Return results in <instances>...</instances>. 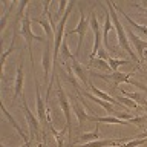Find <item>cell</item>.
<instances>
[{
  "label": "cell",
  "mask_w": 147,
  "mask_h": 147,
  "mask_svg": "<svg viewBox=\"0 0 147 147\" xmlns=\"http://www.w3.org/2000/svg\"><path fill=\"white\" fill-rule=\"evenodd\" d=\"M106 6H107V11H109V14H110V20H112V23H113V26H115V31H117V37H118V43H119V46L126 51V52L130 55V58L132 60H135L136 61V64H138V67H140V64H141V61H140V58L135 55V52L132 51V48H130V45H129V37H127V32H126V29L123 28V25H121V22L118 20V16H117V9H115V3L113 2H110V0H107L106 2Z\"/></svg>",
  "instance_id": "obj_1"
},
{
  "label": "cell",
  "mask_w": 147,
  "mask_h": 147,
  "mask_svg": "<svg viewBox=\"0 0 147 147\" xmlns=\"http://www.w3.org/2000/svg\"><path fill=\"white\" fill-rule=\"evenodd\" d=\"M22 35L25 37L26 40V46H28V51H29V58H31V64H32V71H34V55H32V40H37V41H41V43L46 45V40L43 37H38L35 35L31 29V18H29V14H25L22 20Z\"/></svg>",
  "instance_id": "obj_2"
},
{
  "label": "cell",
  "mask_w": 147,
  "mask_h": 147,
  "mask_svg": "<svg viewBox=\"0 0 147 147\" xmlns=\"http://www.w3.org/2000/svg\"><path fill=\"white\" fill-rule=\"evenodd\" d=\"M57 98H58L60 107H61L63 113H64V119H66V126H64V129H66V130H69V133L72 135V123H71V121H72V113H71V104H69L67 95L64 94L60 80H57Z\"/></svg>",
  "instance_id": "obj_3"
},
{
  "label": "cell",
  "mask_w": 147,
  "mask_h": 147,
  "mask_svg": "<svg viewBox=\"0 0 147 147\" xmlns=\"http://www.w3.org/2000/svg\"><path fill=\"white\" fill-rule=\"evenodd\" d=\"M87 26H89V22H87L86 18V14L83 12V9H80V23H78L77 28H74V29L67 31L64 37L67 35H72V34H78V45H77V51H75V57H78L81 52V48H83V41H84V37H86V31H87Z\"/></svg>",
  "instance_id": "obj_4"
},
{
  "label": "cell",
  "mask_w": 147,
  "mask_h": 147,
  "mask_svg": "<svg viewBox=\"0 0 147 147\" xmlns=\"http://www.w3.org/2000/svg\"><path fill=\"white\" fill-rule=\"evenodd\" d=\"M22 107H23V110H25V117H26L28 126H29L31 140H35V138H37V141H38V140H40V135H41V132H40V119L29 110V107H28V103L25 101V98L22 100Z\"/></svg>",
  "instance_id": "obj_5"
},
{
  "label": "cell",
  "mask_w": 147,
  "mask_h": 147,
  "mask_svg": "<svg viewBox=\"0 0 147 147\" xmlns=\"http://www.w3.org/2000/svg\"><path fill=\"white\" fill-rule=\"evenodd\" d=\"M89 26L92 28V31H94V37H95V40H94V48H92V52H90V57H89V60H92V58L96 57L98 51L103 48V46H101V43H103V32H101V29H100V23H98V18H96L95 12H90Z\"/></svg>",
  "instance_id": "obj_6"
},
{
  "label": "cell",
  "mask_w": 147,
  "mask_h": 147,
  "mask_svg": "<svg viewBox=\"0 0 147 147\" xmlns=\"http://www.w3.org/2000/svg\"><path fill=\"white\" fill-rule=\"evenodd\" d=\"M35 83V107H37V117L40 119V124H46L48 126V119H46V115H48V107H46V101L41 98L40 95V87H38V81L37 78H34Z\"/></svg>",
  "instance_id": "obj_7"
},
{
  "label": "cell",
  "mask_w": 147,
  "mask_h": 147,
  "mask_svg": "<svg viewBox=\"0 0 147 147\" xmlns=\"http://www.w3.org/2000/svg\"><path fill=\"white\" fill-rule=\"evenodd\" d=\"M92 75H96L100 78H103L106 81H112L113 86H118L121 83H129L132 74H121V72H110V74H98V72H89Z\"/></svg>",
  "instance_id": "obj_8"
},
{
  "label": "cell",
  "mask_w": 147,
  "mask_h": 147,
  "mask_svg": "<svg viewBox=\"0 0 147 147\" xmlns=\"http://www.w3.org/2000/svg\"><path fill=\"white\" fill-rule=\"evenodd\" d=\"M51 57H54V48L49 45V41H46V46L43 49V57H41V64H43V71H45V81L48 84V75H49V69L52 67V61ZM49 86V84H48Z\"/></svg>",
  "instance_id": "obj_9"
},
{
  "label": "cell",
  "mask_w": 147,
  "mask_h": 147,
  "mask_svg": "<svg viewBox=\"0 0 147 147\" xmlns=\"http://www.w3.org/2000/svg\"><path fill=\"white\" fill-rule=\"evenodd\" d=\"M126 32H127V37L132 41V45L135 46V49H136V57L140 58V61H141V60H144V52H146V49H147V40L146 41L141 40L138 35L133 34L132 29H127Z\"/></svg>",
  "instance_id": "obj_10"
},
{
  "label": "cell",
  "mask_w": 147,
  "mask_h": 147,
  "mask_svg": "<svg viewBox=\"0 0 147 147\" xmlns=\"http://www.w3.org/2000/svg\"><path fill=\"white\" fill-rule=\"evenodd\" d=\"M67 72H74V75H75L78 80H80L83 84H89V77L86 75V71L83 69V66L80 63H78V60H77V57L74 58V60H71V66H69V69H67Z\"/></svg>",
  "instance_id": "obj_11"
},
{
  "label": "cell",
  "mask_w": 147,
  "mask_h": 147,
  "mask_svg": "<svg viewBox=\"0 0 147 147\" xmlns=\"http://www.w3.org/2000/svg\"><path fill=\"white\" fill-rule=\"evenodd\" d=\"M23 63H20L17 66V72H16V83H14V95H12V100L16 101L17 98L22 96V92H23Z\"/></svg>",
  "instance_id": "obj_12"
},
{
  "label": "cell",
  "mask_w": 147,
  "mask_h": 147,
  "mask_svg": "<svg viewBox=\"0 0 147 147\" xmlns=\"http://www.w3.org/2000/svg\"><path fill=\"white\" fill-rule=\"evenodd\" d=\"M83 95L86 96V98H89V100H92L94 101V103H96L98 106H101V107H103L104 110H107L109 113H115L117 112V109L113 107V104L112 103H107V101H104V100H101V98H98V96H95L94 94H90V92H83Z\"/></svg>",
  "instance_id": "obj_13"
},
{
  "label": "cell",
  "mask_w": 147,
  "mask_h": 147,
  "mask_svg": "<svg viewBox=\"0 0 147 147\" xmlns=\"http://www.w3.org/2000/svg\"><path fill=\"white\" fill-rule=\"evenodd\" d=\"M2 110H3V115H5V117H6V118L9 119V123H11V126H12L14 129H16V130H17V133L20 135V138H22L23 141H25V144H26V142H29V138H28V136L25 135V132L22 130V127L18 126V124H17V121L12 118V115L8 112V109H6V106H5V103H3V101H2Z\"/></svg>",
  "instance_id": "obj_14"
},
{
  "label": "cell",
  "mask_w": 147,
  "mask_h": 147,
  "mask_svg": "<svg viewBox=\"0 0 147 147\" xmlns=\"http://www.w3.org/2000/svg\"><path fill=\"white\" fill-rule=\"evenodd\" d=\"M89 87H90V90H92V94H94L95 96H98V98H101V100H104V101H107V103H112V104H117V106H123L121 103H119L118 100H115L113 96H110L109 94H106V92H103V90H100L98 87H96L92 81H89Z\"/></svg>",
  "instance_id": "obj_15"
},
{
  "label": "cell",
  "mask_w": 147,
  "mask_h": 147,
  "mask_svg": "<svg viewBox=\"0 0 147 147\" xmlns=\"http://www.w3.org/2000/svg\"><path fill=\"white\" fill-rule=\"evenodd\" d=\"M86 107L84 106H81V103L78 101V96H74V112H75L77 118H78V124L80 126H83L84 124V121H87V117L89 115L86 113Z\"/></svg>",
  "instance_id": "obj_16"
},
{
  "label": "cell",
  "mask_w": 147,
  "mask_h": 147,
  "mask_svg": "<svg viewBox=\"0 0 147 147\" xmlns=\"http://www.w3.org/2000/svg\"><path fill=\"white\" fill-rule=\"evenodd\" d=\"M87 121H92V123H106V124H130L129 121L119 119L117 117H92V115L87 117Z\"/></svg>",
  "instance_id": "obj_17"
},
{
  "label": "cell",
  "mask_w": 147,
  "mask_h": 147,
  "mask_svg": "<svg viewBox=\"0 0 147 147\" xmlns=\"http://www.w3.org/2000/svg\"><path fill=\"white\" fill-rule=\"evenodd\" d=\"M118 146L121 144L113 140H96L92 142H84L83 146H78V147H118Z\"/></svg>",
  "instance_id": "obj_18"
},
{
  "label": "cell",
  "mask_w": 147,
  "mask_h": 147,
  "mask_svg": "<svg viewBox=\"0 0 147 147\" xmlns=\"http://www.w3.org/2000/svg\"><path fill=\"white\" fill-rule=\"evenodd\" d=\"M112 26H113V23H112V20H110V14H109V11H106L104 29H103V45H104V48H106V49H110V46H109V40H107V35H109L110 29H112Z\"/></svg>",
  "instance_id": "obj_19"
},
{
  "label": "cell",
  "mask_w": 147,
  "mask_h": 147,
  "mask_svg": "<svg viewBox=\"0 0 147 147\" xmlns=\"http://www.w3.org/2000/svg\"><path fill=\"white\" fill-rule=\"evenodd\" d=\"M115 9H117V11H118L119 14H121V16H123L124 18H126V20H127V23H129V25H130L132 28H135V29H136V31H140V32H141V34H144V35L147 37V28H146V26H142V25H140V23H136V22H133V20H132V18H130V17H129V16H127V14H126V12H124V11H121V9H119V8L117 6V5H115Z\"/></svg>",
  "instance_id": "obj_20"
},
{
  "label": "cell",
  "mask_w": 147,
  "mask_h": 147,
  "mask_svg": "<svg viewBox=\"0 0 147 147\" xmlns=\"http://www.w3.org/2000/svg\"><path fill=\"white\" fill-rule=\"evenodd\" d=\"M107 63H109L110 71H112V72H118V67L124 66V64H129V63H130V60H129V58H113V57H109Z\"/></svg>",
  "instance_id": "obj_21"
},
{
  "label": "cell",
  "mask_w": 147,
  "mask_h": 147,
  "mask_svg": "<svg viewBox=\"0 0 147 147\" xmlns=\"http://www.w3.org/2000/svg\"><path fill=\"white\" fill-rule=\"evenodd\" d=\"M34 22L35 23H38V25L45 29V32H46V35L49 37V40L51 38H55V32H54V29H52V26H51V23H49V20H46V18H34Z\"/></svg>",
  "instance_id": "obj_22"
},
{
  "label": "cell",
  "mask_w": 147,
  "mask_h": 147,
  "mask_svg": "<svg viewBox=\"0 0 147 147\" xmlns=\"http://www.w3.org/2000/svg\"><path fill=\"white\" fill-rule=\"evenodd\" d=\"M75 57L71 54V51H69V46H67V41L66 38H64L63 41V45H61V63L63 64H66L67 61H71V60H74Z\"/></svg>",
  "instance_id": "obj_23"
},
{
  "label": "cell",
  "mask_w": 147,
  "mask_h": 147,
  "mask_svg": "<svg viewBox=\"0 0 147 147\" xmlns=\"http://www.w3.org/2000/svg\"><path fill=\"white\" fill-rule=\"evenodd\" d=\"M100 130H98V126L95 127V130L94 132H90V133H83V135L78 136V141H86V142H92V141H96V140H100Z\"/></svg>",
  "instance_id": "obj_24"
},
{
  "label": "cell",
  "mask_w": 147,
  "mask_h": 147,
  "mask_svg": "<svg viewBox=\"0 0 147 147\" xmlns=\"http://www.w3.org/2000/svg\"><path fill=\"white\" fill-rule=\"evenodd\" d=\"M89 66H95V67L101 69V71H110L109 63L106 61V60H101V58H98V57L89 60Z\"/></svg>",
  "instance_id": "obj_25"
},
{
  "label": "cell",
  "mask_w": 147,
  "mask_h": 147,
  "mask_svg": "<svg viewBox=\"0 0 147 147\" xmlns=\"http://www.w3.org/2000/svg\"><path fill=\"white\" fill-rule=\"evenodd\" d=\"M48 127H49V130L52 132V135H54V138H55V141H57V147H64V142H63L64 130H61V132L55 130L54 126H52V123H49V124H48Z\"/></svg>",
  "instance_id": "obj_26"
},
{
  "label": "cell",
  "mask_w": 147,
  "mask_h": 147,
  "mask_svg": "<svg viewBox=\"0 0 147 147\" xmlns=\"http://www.w3.org/2000/svg\"><path fill=\"white\" fill-rule=\"evenodd\" d=\"M121 94L126 96V98H130V100H133L135 101L136 104H141L142 107H144V106L147 104V101L142 98V95H140V94H130V92H126V90H121Z\"/></svg>",
  "instance_id": "obj_27"
},
{
  "label": "cell",
  "mask_w": 147,
  "mask_h": 147,
  "mask_svg": "<svg viewBox=\"0 0 147 147\" xmlns=\"http://www.w3.org/2000/svg\"><path fill=\"white\" fill-rule=\"evenodd\" d=\"M14 5H17V3H16V2L9 3L8 8L5 9V12H3V16H2V20H0V32H3L5 28H6V22H8V18H9V8H12Z\"/></svg>",
  "instance_id": "obj_28"
},
{
  "label": "cell",
  "mask_w": 147,
  "mask_h": 147,
  "mask_svg": "<svg viewBox=\"0 0 147 147\" xmlns=\"http://www.w3.org/2000/svg\"><path fill=\"white\" fill-rule=\"evenodd\" d=\"M118 101L121 104H124V106H127V107H130V109H135V110H141V106L140 104H136L133 100H130V98H123V96H119L118 98Z\"/></svg>",
  "instance_id": "obj_29"
},
{
  "label": "cell",
  "mask_w": 147,
  "mask_h": 147,
  "mask_svg": "<svg viewBox=\"0 0 147 147\" xmlns=\"http://www.w3.org/2000/svg\"><path fill=\"white\" fill-rule=\"evenodd\" d=\"M147 142V138H135V140H132V141H129V142H124V144L121 146H118V147H136V146H142V144H146Z\"/></svg>",
  "instance_id": "obj_30"
},
{
  "label": "cell",
  "mask_w": 147,
  "mask_h": 147,
  "mask_svg": "<svg viewBox=\"0 0 147 147\" xmlns=\"http://www.w3.org/2000/svg\"><path fill=\"white\" fill-rule=\"evenodd\" d=\"M146 121H147V115H144V117H133L129 123H130V124H136V126L141 127L142 123H146Z\"/></svg>",
  "instance_id": "obj_31"
},
{
  "label": "cell",
  "mask_w": 147,
  "mask_h": 147,
  "mask_svg": "<svg viewBox=\"0 0 147 147\" xmlns=\"http://www.w3.org/2000/svg\"><path fill=\"white\" fill-rule=\"evenodd\" d=\"M67 2H64V0H61V2L58 3V12H57V16L58 17H61V14H64L66 11H64V8H67Z\"/></svg>",
  "instance_id": "obj_32"
},
{
  "label": "cell",
  "mask_w": 147,
  "mask_h": 147,
  "mask_svg": "<svg viewBox=\"0 0 147 147\" xmlns=\"http://www.w3.org/2000/svg\"><path fill=\"white\" fill-rule=\"evenodd\" d=\"M132 6H135V8H138V9H140V11L142 12V16H146V17H147V8H144V6H141V5H135V3H133Z\"/></svg>",
  "instance_id": "obj_33"
},
{
  "label": "cell",
  "mask_w": 147,
  "mask_h": 147,
  "mask_svg": "<svg viewBox=\"0 0 147 147\" xmlns=\"http://www.w3.org/2000/svg\"><path fill=\"white\" fill-rule=\"evenodd\" d=\"M140 138H147V130H146L144 133H141V135H140Z\"/></svg>",
  "instance_id": "obj_34"
},
{
  "label": "cell",
  "mask_w": 147,
  "mask_h": 147,
  "mask_svg": "<svg viewBox=\"0 0 147 147\" xmlns=\"http://www.w3.org/2000/svg\"><path fill=\"white\" fill-rule=\"evenodd\" d=\"M20 147H32V146H31V142H26V144H23V146H20Z\"/></svg>",
  "instance_id": "obj_35"
},
{
  "label": "cell",
  "mask_w": 147,
  "mask_h": 147,
  "mask_svg": "<svg viewBox=\"0 0 147 147\" xmlns=\"http://www.w3.org/2000/svg\"><path fill=\"white\" fill-rule=\"evenodd\" d=\"M38 147H46L45 144H38Z\"/></svg>",
  "instance_id": "obj_36"
},
{
  "label": "cell",
  "mask_w": 147,
  "mask_h": 147,
  "mask_svg": "<svg viewBox=\"0 0 147 147\" xmlns=\"http://www.w3.org/2000/svg\"><path fill=\"white\" fill-rule=\"evenodd\" d=\"M146 55H147V52H144V57H146Z\"/></svg>",
  "instance_id": "obj_37"
},
{
  "label": "cell",
  "mask_w": 147,
  "mask_h": 147,
  "mask_svg": "<svg viewBox=\"0 0 147 147\" xmlns=\"http://www.w3.org/2000/svg\"><path fill=\"white\" fill-rule=\"evenodd\" d=\"M146 61H147V55H146Z\"/></svg>",
  "instance_id": "obj_38"
}]
</instances>
